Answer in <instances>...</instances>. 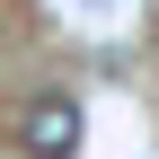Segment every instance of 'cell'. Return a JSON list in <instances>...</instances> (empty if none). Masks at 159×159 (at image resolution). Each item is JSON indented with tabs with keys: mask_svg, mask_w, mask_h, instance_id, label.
<instances>
[{
	"mask_svg": "<svg viewBox=\"0 0 159 159\" xmlns=\"http://www.w3.org/2000/svg\"><path fill=\"white\" fill-rule=\"evenodd\" d=\"M18 150L27 159H80V97H62V89L27 97L18 106Z\"/></svg>",
	"mask_w": 159,
	"mask_h": 159,
	"instance_id": "cell-1",
	"label": "cell"
}]
</instances>
